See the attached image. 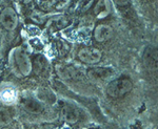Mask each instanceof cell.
<instances>
[{"instance_id":"6da1fadb","label":"cell","mask_w":158,"mask_h":129,"mask_svg":"<svg viewBox=\"0 0 158 129\" xmlns=\"http://www.w3.org/2000/svg\"><path fill=\"white\" fill-rule=\"evenodd\" d=\"M132 88H133V83L131 82V80L127 78H121V79L114 80L113 82L110 83L106 88V93L111 98L117 99L123 97L124 95L130 92Z\"/></svg>"},{"instance_id":"7a4b0ae2","label":"cell","mask_w":158,"mask_h":129,"mask_svg":"<svg viewBox=\"0 0 158 129\" xmlns=\"http://www.w3.org/2000/svg\"><path fill=\"white\" fill-rule=\"evenodd\" d=\"M14 58L20 72L23 76H29L31 74V72H32V62H31L27 53L23 49H18L15 50Z\"/></svg>"},{"instance_id":"3957f363","label":"cell","mask_w":158,"mask_h":129,"mask_svg":"<svg viewBox=\"0 0 158 129\" xmlns=\"http://www.w3.org/2000/svg\"><path fill=\"white\" fill-rule=\"evenodd\" d=\"M101 57V52L96 47H85L78 53L79 60L86 64H95L100 61Z\"/></svg>"},{"instance_id":"277c9868","label":"cell","mask_w":158,"mask_h":129,"mask_svg":"<svg viewBox=\"0 0 158 129\" xmlns=\"http://www.w3.org/2000/svg\"><path fill=\"white\" fill-rule=\"evenodd\" d=\"M0 22L7 31H13L18 25V17L16 12L11 7H6L0 14Z\"/></svg>"},{"instance_id":"5b68a950","label":"cell","mask_w":158,"mask_h":129,"mask_svg":"<svg viewBox=\"0 0 158 129\" xmlns=\"http://www.w3.org/2000/svg\"><path fill=\"white\" fill-rule=\"evenodd\" d=\"M88 75L92 80H95V81L106 80L108 78H110L113 75V69L108 67H94L89 69Z\"/></svg>"},{"instance_id":"8992f818","label":"cell","mask_w":158,"mask_h":129,"mask_svg":"<svg viewBox=\"0 0 158 129\" xmlns=\"http://www.w3.org/2000/svg\"><path fill=\"white\" fill-rule=\"evenodd\" d=\"M113 35V29L110 25L106 24H100L98 25L95 29V32H94V36H95V39L97 40L98 42H104L106 40H109L110 38Z\"/></svg>"},{"instance_id":"52a82bcc","label":"cell","mask_w":158,"mask_h":129,"mask_svg":"<svg viewBox=\"0 0 158 129\" xmlns=\"http://www.w3.org/2000/svg\"><path fill=\"white\" fill-rule=\"evenodd\" d=\"M61 118L64 122L67 123H76L78 121L79 113L77 110H75L74 108L71 107H64L61 110Z\"/></svg>"},{"instance_id":"ba28073f","label":"cell","mask_w":158,"mask_h":129,"mask_svg":"<svg viewBox=\"0 0 158 129\" xmlns=\"http://www.w3.org/2000/svg\"><path fill=\"white\" fill-rule=\"evenodd\" d=\"M22 106H23L25 110L32 113H39L42 110V106L34 100H25Z\"/></svg>"},{"instance_id":"9c48e42d","label":"cell","mask_w":158,"mask_h":129,"mask_svg":"<svg viewBox=\"0 0 158 129\" xmlns=\"http://www.w3.org/2000/svg\"><path fill=\"white\" fill-rule=\"evenodd\" d=\"M45 66H47V60L41 56L37 57L34 60V72L36 74H41V72L44 70Z\"/></svg>"},{"instance_id":"30bf717a","label":"cell","mask_w":158,"mask_h":129,"mask_svg":"<svg viewBox=\"0 0 158 129\" xmlns=\"http://www.w3.org/2000/svg\"><path fill=\"white\" fill-rule=\"evenodd\" d=\"M12 120V115L10 111L6 108H0V127L7 125Z\"/></svg>"},{"instance_id":"8fae6325","label":"cell","mask_w":158,"mask_h":129,"mask_svg":"<svg viewBox=\"0 0 158 129\" xmlns=\"http://www.w3.org/2000/svg\"><path fill=\"white\" fill-rule=\"evenodd\" d=\"M1 98H2V100H3L4 102L11 103V102H13V101L15 100V99H16V96H15V92H13V90L6 89V90H4V92L1 93Z\"/></svg>"},{"instance_id":"7c38bea8","label":"cell","mask_w":158,"mask_h":129,"mask_svg":"<svg viewBox=\"0 0 158 129\" xmlns=\"http://www.w3.org/2000/svg\"><path fill=\"white\" fill-rule=\"evenodd\" d=\"M69 3H70V0H52V6L58 11L64 10Z\"/></svg>"},{"instance_id":"4fadbf2b","label":"cell","mask_w":158,"mask_h":129,"mask_svg":"<svg viewBox=\"0 0 158 129\" xmlns=\"http://www.w3.org/2000/svg\"><path fill=\"white\" fill-rule=\"evenodd\" d=\"M44 18L45 17L43 16L41 13H38V12H35L34 14L32 15V19L34 20L35 22H37V23H42V22L44 21Z\"/></svg>"},{"instance_id":"5bb4252c","label":"cell","mask_w":158,"mask_h":129,"mask_svg":"<svg viewBox=\"0 0 158 129\" xmlns=\"http://www.w3.org/2000/svg\"><path fill=\"white\" fill-rule=\"evenodd\" d=\"M113 1L117 6H126L129 4L130 0H113Z\"/></svg>"},{"instance_id":"9a60e30c","label":"cell","mask_w":158,"mask_h":129,"mask_svg":"<svg viewBox=\"0 0 158 129\" xmlns=\"http://www.w3.org/2000/svg\"><path fill=\"white\" fill-rule=\"evenodd\" d=\"M18 1H21V2H27L29 0H18Z\"/></svg>"}]
</instances>
